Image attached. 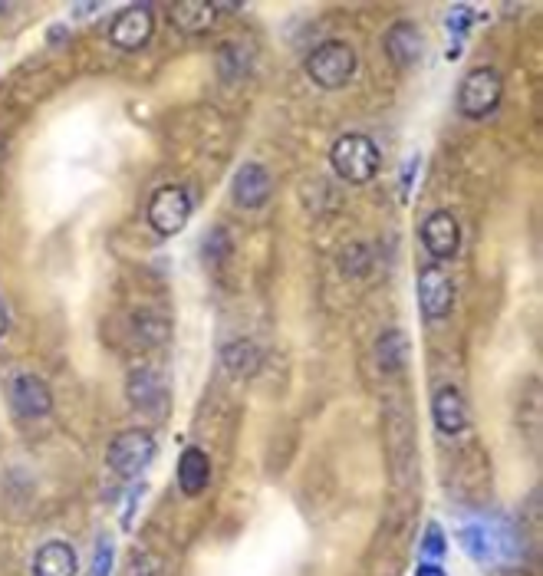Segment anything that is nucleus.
Returning a JSON list of instances; mask_svg holds the SVG:
<instances>
[{
  "label": "nucleus",
  "mask_w": 543,
  "mask_h": 576,
  "mask_svg": "<svg viewBox=\"0 0 543 576\" xmlns=\"http://www.w3.org/2000/svg\"><path fill=\"white\" fill-rule=\"evenodd\" d=\"M330 165H333V172L343 178V182L366 185V182H372V178L379 175L382 152H379V145L369 139V135L349 132V135H343V139L333 142Z\"/></svg>",
  "instance_id": "f257e3e1"
},
{
  "label": "nucleus",
  "mask_w": 543,
  "mask_h": 576,
  "mask_svg": "<svg viewBox=\"0 0 543 576\" xmlns=\"http://www.w3.org/2000/svg\"><path fill=\"white\" fill-rule=\"evenodd\" d=\"M356 73V53L343 40H326L307 56V76L320 89H343Z\"/></svg>",
  "instance_id": "f03ea898"
},
{
  "label": "nucleus",
  "mask_w": 543,
  "mask_h": 576,
  "mask_svg": "<svg viewBox=\"0 0 543 576\" xmlns=\"http://www.w3.org/2000/svg\"><path fill=\"white\" fill-rule=\"evenodd\" d=\"M504 96V79L494 66H478L471 70L458 86V109L465 112L468 119H484L501 106Z\"/></svg>",
  "instance_id": "7ed1b4c3"
},
{
  "label": "nucleus",
  "mask_w": 543,
  "mask_h": 576,
  "mask_svg": "<svg viewBox=\"0 0 543 576\" xmlns=\"http://www.w3.org/2000/svg\"><path fill=\"white\" fill-rule=\"evenodd\" d=\"M155 435L149 428H126L112 438L109 445V468L119 474V478H139V474L149 468V461L155 458Z\"/></svg>",
  "instance_id": "20e7f679"
},
{
  "label": "nucleus",
  "mask_w": 543,
  "mask_h": 576,
  "mask_svg": "<svg viewBox=\"0 0 543 576\" xmlns=\"http://www.w3.org/2000/svg\"><path fill=\"white\" fill-rule=\"evenodd\" d=\"M149 224L155 234L175 237L188 228L191 221V195L181 185H162L149 198Z\"/></svg>",
  "instance_id": "39448f33"
},
{
  "label": "nucleus",
  "mask_w": 543,
  "mask_h": 576,
  "mask_svg": "<svg viewBox=\"0 0 543 576\" xmlns=\"http://www.w3.org/2000/svg\"><path fill=\"white\" fill-rule=\"evenodd\" d=\"M152 30H155L152 7L149 4H132V7L122 10L116 20H112L109 40H112V47H116V50L135 53L152 40Z\"/></svg>",
  "instance_id": "423d86ee"
},
{
  "label": "nucleus",
  "mask_w": 543,
  "mask_h": 576,
  "mask_svg": "<svg viewBox=\"0 0 543 576\" xmlns=\"http://www.w3.org/2000/svg\"><path fill=\"white\" fill-rule=\"evenodd\" d=\"M418 307H422L425 320H445V316L451 313V303H455V284H451L448 270H441L438 264L425 267L422 274H418Z\"/></svg>",
  "instance_id": "0eeeda50"
},
{
  "label": "nucleus",
  "mask_w": 543,
  "mask_h": 576,
  "mask_svg": "<svg viewBox=\"0 0 543 576\" xmlns=\"http://www.w3.org/2000/svg\"><path fill=\"white\" fill-rule=\"evenodd\" d=\"M10 405H14L20 419H47L53 412V392L33 372H17L10 379Z\"/></svg>",
  "instance_id": "6e6552de"
},
{
  "label": "nucleus",
  "mask_w": 543,
  "mask_h": 576,
  "mask_svg": "<svg viewBox=\"0 0 543 576\" xmlns=\"http://www.w3.org/2000/svg\"><path fill=\"white\" fill-rule=\"evenodd\" d=\"M422 244L435 261H448V257H455L458 244H461V228H458L455 214H448V211L428 214L425 224H422Z\"/></svg>",
  "instance_id": "1a4fd4ad"
},
{
  "label": "nucleus",
  "mask_w": 543,
  "mask_h": 576,
  "mask_svg": "<svg viewBox=\"0 0 543 576\" xmlns=\"http://www.w3.org/2000/svg\"><path fill=\"white\" fill-rule=\"evenodd\" d=\"M386 53H389V60L395 66H415L418 60H422V53H425V37H422V30H418L412 20H402V24H395L386 30Z\"/></svg>",
  "instance_id": "9d476101"
},
{
  "label": "nucleus",
  "mask_w": 543,
  "mask_h": 576,
  "mask_svg": "<svg viewBox=\"0 0 543 576\" xmlns=\"http://www.w3.org/2000/svg\"><path fill=\"white\" fill-rule=\"evenodd\" d=\"M270 198V172L264 165H257V162H247L237 168V175H234V201L241 208L247 211H254L260 208L264 201Z\"/></svg>",
  "instance_id": "9b49d317"
},
{
  "label": "nucleus",
  "mask_w": 543,
  "mask_h": 576,
  "mask_svg": "<svg viewBox=\"0 0 543 576\" xmlns=\"http://www.w3.org/2000/svg\"><path fill=\"white\" fill-rule=\"evenodd\" d=\"M432 419L438 425V432L445 435H458L468 428V405L461 399V392L455 386H441L432 399Z\"/></svg>",
  "instance_id": "f8f14e48"
},
{
  "label": "nucleus",
  "mask_w": 543,
  "mask_h": 576,
  "mask_svg": "<svg viewBox=\"0 0 543 576\" xmlns=\"http://www.w3.org/2000/svg\"><path fill=\"white\" fill-rule=\"evenodd\" d=\"M211 481V458L201 448H185L178 458V488L185 498H198Z\"/></svg>",
  "instance_id": "ddd939ff"
},
{
  "label": "nucleus",
  "mask_w": 543,
  "mask_h": 576,
  "mask_svg": "<svg viewBox=\"0 0 543 576\" xmlns=\"http://www.w3.org/2000/svg\"><path fill=\"white\" fill-rule=\"evenodd\" d=\"M76 550L63 540H50L33 553V576H76Z\"/></svg>",
  "instance_id": "4468645a"
},
{
  "label": "nucleus",
  "mask_w": 543,
  "mask_h": 576,
  "mask_svg": "<svg viewBox=\"0 0 543 576\" xmlns=\"http://www.w3.org/2000/svg\"><path fill=\"white\" fill-rule=\"evenodd\" d=\"M172 14V24L181 33H205L214 27L218 20V4H205V0H178V4L168 7Z\"/></svg>",
  "instance_id": "2eb2a0df"
},
{
  "label": "nucleus",
  "mask_w": 543,
  "mask_h": 576,
  "mask_svg": "<svg viewBox=\"0 0 543 576\" xmlns=\"http://www.w3.org/2000/svg\"><path fill=\"white\" fill-rule=\"evenodd\" d=\"M158 399H162V382L152 369H139L129 376V402L135 405L139 412H155L158 409Z\"/></svg>",
  "instance_id": "dca6fc26"
},
{
  "label": "nucleus",
  "mask_w": 543,
  "mask_h": 576,
  "mask_svg": "<svg viewBox=\"0 0 543 576\" xmlns=\"http://www.w3.org/2000/svg\"><path fill=\"white\" fill-rule=\"evenodd\" d=\"M224 366H228L231 376H254L260 366V349L254 340H237L221 353Z\"/></svg>",
  "instance_id": "f3484780"
},
{
  "label": "nucleus",
  "mask_w": 543,
  "mask_h": 576,
  "mask_svg": "<svg viewBox=\"0 0 543 576\" xmlns=\"http://www.w3.org/2000/svg\"><path fill=\"white\" fill-rule=\"evenodd\" d=\"M376 356H379V366L386 372H395L405 366V359H409V340H405L402 330H389L382 333V340L376 346Z\"/></svg>",
  "instance_id": "a211bd4d"
},
{
  "label": "nucleus",
  "mask_w": 543,
  "mask_h": 576,
  "mask_svg": "<svg viewBox=\"0 0 543 576\" xmlns=\"http://www.w3.org/2000/svg\"><path fill=\"white\" fill-rule=\"evenodd\" d=\"M461 544H465V550H468V557L471 560H478V563H484V560H491L494 557V534L484 524H468V527H461Z\"/></svg>",
  "instance_id": "6ab92c4d"
},
{
  "label": "nucleus",
  "mask_w": 543,
  "mask_h": 576,
  "mask_svg": "<svg viewBox=\"0 0 543 576\" xmlns=\"http://www.w3.org/2000/svg\"><path fill=\"white\" fill-rule=\"evenodd\" d=\"M448 553V540H445V534H441V527L438 524H428V530L422 534V557H428V560H441Z\"/></svg>",
  "instance_id": "aec40b11"
},
{
  "label": "nucleus",
  "mask_w": 543,
  "mask_h": 576,
  "mask_svg": "<svg viewBox=\"0 0 543 576\" xmlns=\"http://www.w3.org/2000/svg\"><path fill=\"white\" fill-rule=\"evenodd\" d=\"M112 560H116V550H112V540L103 537L96 544V557H93V567H89V576H109Z\"/></svg>",
  "instance_id": "412c9836"
},
{
  "label": "nucleus",
  "mask_w": 543,
  "mask_h": 576,
  "mask_svg": "<svg viewBox=\"0 0 543 576\" xmlns=\"http://www.w3.org/2000/svg\"><path fill=\"white\" fill-rule=\"evenodd\" d=\"M129 576H162V560L152 557L149 550H139L129 563Z\"/></svg>",
  "instance_id": "4be33fe9"
},
{
  "label": "nucleus",
  "mask_w": 543,
  "mask_h": 576,
  "mask_svg": "<svg viewBox=\"0 0 543 576\" xmlns=\"http://www.w3.org/2000/svg\"><path fill=\"white\" fill-rule=\"evenodd\" d=\"M471 24H474V10H471V7H455V10H451V14L445 17V27H448L451 33H458V37H461V33H465Z\"/></svg>",
  "instance_id": "5701e85b"
},
{
  "label": "nucleus",
  "mask_w": 543,
  "mask_h": 576,
  "mask_svg": "<svg viewBox=\"0 0 543 576\" xmlns=\"http://www.w3.org/2000/svg\"><path fill=\"white\" fill-rule=\"evenodd\" d=\"M145 494V484H139L132 494H129V504H126V511H122V527H132V514H135V504H139V498Z\"/></svg>",
  "instance_id": "b1692460"
},
{
  "label": "nucleus",
  "mask_w": 543,
  "mask_h": 576,
  "mask_svg": "<svg viewBox=\"0 0 543 576\" xmlns=\"http://www.w3.org/2000/svg\"><path fill=\"white\" fill-rule=\"evenodd\" d=\"M415 576H448L445 570L438 567V563H432V560H425V563H418V570H415Z\"/></svg>",
  "instance_id": "393cba45"
},
{
  "label": "nucleus",
  "mask_w": 543,
  "mask_h": 576,
  "mask_svg": "<svg viewBox=\"0 0 543 576\" xmlns=\"http://www.w3.org/2000/svg\"><path fill=\"white\" fill-rule=\"evenodd\" d=\"M7 330H10V313L4 307V300H0V340L7 336Z\"/></svg>",
  "instance_id": "a878e982"
}]
</instances>
